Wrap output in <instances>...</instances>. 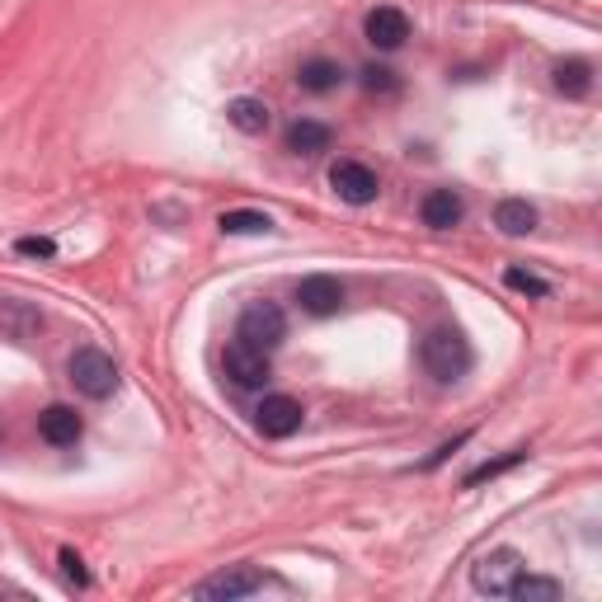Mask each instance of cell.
Listing matches in <instances>:
<instances>
[{
	"instance_id": "22",
	"label": "cell",
	"mask_w": 602,
	"mask_h": 602,
	"mask_svg": "<svg viewBox=\"0 0 602 602\" xmlns=\"http://www.w3.org/2000/svg\"><path fill=\"white\" fill-rule=\"evenodd\" d=\"M363 90H372V94H395L400 90V80H395V71L391 67H363Z\"/></svg>"
},
{
	"instance_id": "10",
	"label": "cell",
	"mask_w": 602,
	"mask_h": 602,
	"mask_svg": "<svg viewBox=\"0 0 602 602\" xmlns=\"http://www.w3.org/2000/svg\"><path fill=\"white\" fill-rule=\"evenodd\" d=\"M259 584H264V579H259V570L254 565H231V570H222V574H212V579H203V584H198L193 593L198 598H250V593H259Z\"/></svg>"
},
{
	"instance_id": "2",
	"label": "cell",
	"mask_w": 602,
	"mask_h": 602,
	"mask_svg": "<svg viewBox=\"0 0 602 602\" xmlns=\"http://www.w3.org/2000/svg\"><path fill=\"white\" fill-rule=\"evenodd\" d=\"M235 339H240V344H250V349H259V353L278 349L288 339L283 307H278V301H250V307L240 311V320H235Z\"/></svg>"
},
{
	"instance_id": "6",
	"label": "cell",
	"mask_w": 602,
	"mask_h": 602,
	"mask_svg": "<svg viewBox=\"0 0 602 602\" xmlns=\"http://www.w3.org/2000/svg\"><path fill=\"white\" fill-rule=\"evenodd\" d=\"M222 368H227V377L235 381L240 391H259V387H269V377H273L269 353H259V349H250V344H240V339L227 349Z\"/></svg>"
},
{
	"instance_id": "4",
	"label": "cell",
	"mask_w": 602,
	"mask_h": 602,
	"mask_svg": "<svg viewBox=\"0 0 602 602\" xmlns=\"http://www.w3.org/2000/svg\"><path fill=\"white\" fill-rule=\"evenodd\" d=\"M71 381L80 395L90 400H109L118 391V363L104 349H76L71 353Z\"/></svg>"
},
{
	"instance_id": "19",
	"label": "cell",
	"mask_w": 602,
	"mask_h": 602,
	"mask_svg": "<svg viewBox=\"0 0 602 602\" xmlns=\"http://www.w3.org/2000/svg\"><path fill=\"white\" fill-rule=\"evenodd\" d=\"M222 231L227 235H264V231H273V222H269L264 212L240 208V212H222Z\"/></svg>"
},
{
	"instance_id": "17",
	"label": "cell",
	"mask_w": 602,
	"mask_h": 602,
	"mask_svg": "<svg viewBox=\"0 0 602 602\" xmlns=\"http://www.w3.org/2000/svg\"><path fill=\"white\" fill-rule=\"evenodd\" d=\"M555 90L570 94V99H584L593 90V67L579 62V57H574V62H560L555 67Z\"/></svg>"
},
{
	"instance_id": "5",
	"label": "cell",
	"mask_w": 602,
	"mask_h": 602,
	"mask_svg": "<svg viewBox=\"0 0 602 602\" xmlns=\"http://www.w3.org/2000/svg\"><path fill=\"white\" fill-rule=\"evenodd\" d=\"M330 184H334V193L344 198V203H353V208L377 203V193H381L377 170H368L363 160H339V165L330 170Z\"/></svg>"
},
{
	"instance_id": "13",
	"label": "cell",
	"mask_w": 602,
	"mask_h": 602,
	"mask_svg": "<svg viewBox=\"0 0 602 602\" xmlns=\"http://www.w3.org/2000/svg\"><path fill=\"white\" fill-rule=\"evenodd\" d=\"M339 80H344V67L330 62V57H311V62H301V71H297V86L307 94H330V90H339Z\"/></svg>"
},
{
	"instance_id": "24",
	"label": "cell",
	"mask_w": 602,
	"mask_h": 602,
	"mask_svg": "<svg viewBox=\"0 0 602 602\" xmlns=\"http://www.w3.org/2000/svg\"><path fill=\"white\" fill-rule=\"evenodd\" d=\"M19 254H29V259H52L57 245H52V240H43V235H24V240H19Z\"/></svg>"
},
{
	"instance_id": "20",
	"label": "cell",
	"mask_w": 602,
	"mask_h": 602,
	"mask_svg": "<svg viewBox=\"0 0 602 602\" xmlns=\"http://www.w3.org/2000/svg\"><path fill=\"white\" fill-rule=\"evenodd\" d=\"M528 452H509V456H499V461H485V466H475L471 475H466V485L475 490V485H485V480H494V475H504L509 466H518V461H523Z\"/></svg>"
},
{
	"instance_id": "21",
	"label": "cell",
	"mask_w": 602,
	"mask_h": 602,
	"mask_svg": "<svg viewBox=\"0 0 602 602\" xmlns=\"http://www.w3.org/2000/svg\"><path fill=\"white\" fill-rule=\"evenodd\" d=\"M57 565H62V579L76 589H90V570H86V560H80L71 546H62V555H57Z\"/></svg>"
},
{
	"instance_id": "12",
	"label": "cell",
	"mask_w": 602,
	"mask_h": 602,
	"mask_svg": "<svg viewBox=\"0 0 602 602\" xmlns=\"http://www.w3.org/2000/svg\"><path fill=\"white\" fill-rule=\"evenodd\" d=\"M419 217H424V227H433V231H452L461 217H466V203H461V193H452V189H433L424 198V208H419Z\"/></svg>"
},
{
	"instance_id": "11",
	"label": "cell",
	"mask_w": 602,
	"mask_h": 602,
	"mask_svg": "<svg viewBox=\"0 0 602 602\" xmlns=\"http://www.w3.org/2000/svg\"><path fill=\"white\" fill-rule=\"evenodd\" d=\"M80 433H86V424H80V414L71 405H48L38 414V438L52 448H76Z\"/></svg>"
},
{
	"instance_id": "15",
	"label": "cell",
	"mask_w": 602,
	"mask_h": 602,
	"mask_svg": "<svg viewBox=\"0 0 602 602\" xmlns=\"http://www.w3.org/2000/svg\"><path fill=\"white\" fill-rule=\"evenodd\" d=\"M227 118H231V128H240L245 137L269 132V104H264V99L240 94V99H231V104H227Z\"/></svg>"
},
{
	"instance_id": "16",
	"label": "cell",
	"mask_w": 602,
	"mask_h": 602,
	"mask_svg": "<svg viewBox=\"0 0 602 602\" xmlns=\"http://www.w3.org/2000/svg\"><path fill=\"white\" fill-rule=\"evenodd\" d=\"M494 227L504 231V235H528V231L536 227V208H532V203H523V198H509V203H499Z\"/></svg>"
},
{
	"instance_id": "7",
	"label": "cell",
	"mask_w": 602,
	"mask_h": 602,
	"mask_svg": "<svg viewBox=\"0 0 602 602\" xmlns=\"http://www.w3.org/2000/svg\"><path fill=\"white\" fill-rule=\"evenodd\" d=\"M301 410L292 395H264L259 400V410H254V424H259V433L264 438H292L297 429H301Z\"/></svg>"
},
{
	"instance_id": "3",
	"label": "cell",
	"mask_w": 602,
	"mask_h": 602,
	"mask_svg": "<svg viewBox=\"0 0 602 602\" xmlns=\"http://www.w3.org/2000/svg\"><path fill=\"white\" fill-rule=\"evenodd\" d=\"M528 570V560L518 555L513 546H499L490 555H480L475 565H471V589L475 593H490V598H509L513 589V579Z\"/></svg>"
},
{
	"instance_id": "18",
	"label": "cell",
	"mask_w": 602,
	"mask_h": 602,
	"mask_svg": "<svg viewBox=\"0 0 602 602\" xmlns=\"http://www.w3.org/2000/svg\"><path fill=\"white\" fill-rule=\"evenodd\" d=\"M509 598H518V602H555V598H560V584H555V579H536V574L523 570V574L513 579Z\"/></svg>"
},
{
	"instance_id": "14",
	"label": "cell",
	"mask_w": 602,
	"mask_h": 602,
	"mask_svg": "<svg viewBox=\"0 0 602 602\" xmlns=\"http://www.w3.org/2000/svg\"><path fill=\"white\" fill-rule=\"evenodd\" d=\"M330 128L325 123H315V118H297V123L288 128V151L297 155H320V151H330Z\"/></svg>"
},
{
	"instance_id": "23",
	"label": "cell",
	"mask_w": 602,
	"mask_h": 602,
	"mask_svg": "<svg viewBox=\"0 0 602 602\" xmlns=\"http://www.w3.org/2000/svg\"><path fill=\"white\" fill-rule=\"evenodd\" d=\"M504 283H509L513 292H528V297H546V292H551V288L541 283L536 273H528V269H509V273H504Z\"/></svg>"
},
{
	"instance_id": "9",
	"label": "cell",
	"mask_w": 602,
	"mask_h": 602,
	"mask_svg": "<svg viewBox=\"0 0 602 602\" xmlns=\"http://www.w3.org/2000/svg\"><path fill=\"white\" fill-rule=\"evenodd\" d=\"M363 33H368V43H372V48L395 52V48L410 38V19H405V10H395V6H377V10L368 14Z\"/></svg>"
},
{
	"instance_id": "8",
	"label": "cell",
	"mask_w": 602,
	"mask_h": 602,
	"mask_svg": "<svg viewBox=\"0 0 602 602\" xmlns=\"http://www.w3.org/2000/svg\"><path fill=\"white\" fill-rule=\"evenodd\" d=\"M297 301L307 315H334L339 307H344V283L330 273H311L297 283Z\"/></svg>"
},
{
	"instance_id": "1",
	"label": "cell",
	"mask_w": 602,
	"mask_h": 602,
	"mask_svg": "<svg viewBox=\"0 0 602 602\" xmlns=\"http://www.w3.org/2000/svg\"><path fill=\"white\" fill-rule=\"evenodd\" d=\"M419 363L433 381H456L471 372V344L466 334L452 330V325H438L424 334V344H419Z\"/></svg>"
}]
</instances>
